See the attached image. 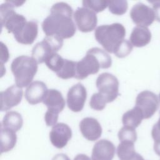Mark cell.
<instances>
[{"label": "cell", "instance_id": "obj_1", "mask_svg": "<svg viewBox=\"0 0 160 160\" xmlns=\"http://www.w3.org/2000/svg\"><path fill=\"white\" fill-rule=\"evenodd\" d=\"M72 8L66 2L54 4L51 8L50 14L42 23L46 36H56L62 39L72 37L76 31L72 19Z\"/></svg>", "mask_w": 160, "mask_h": 160}, {"label": "cell", "instance_id": "obj_2", "mask_svg": "<svg viewBox=\"0 0 160 160\" xmlns=\"http://www.w3.org/2000/svg\"><path fill=\"white\" fill-rule=\"evenodd\" d=\"M125 36V28L117 22L99 26L94 32L96 41L109 53H114L116 48L124 39Z\"/></svg>", "mask_w": 160, "mask_h": 160}, {"label": "cell", "instance_id": "obj_3", "mask_svg": "<svg viewBox=\"0 0 160 160\" xmlns=\"http://www.w3.org/2000/svg\"><path fill=\"white\" fill-rule=\"evenodd\" d=\"M38 64L32 57L28 56H20L14 59L11 69L18 86L22 88L31 84L37 72Z\"/></svg>", "mask_w": 160, "mask_h": 160}, {"label": "cell", "instance_id": "obj_4", "mask_svg": "<svg viewBox=\"0 0 160 160\" xmlns=\"http://www.w3.org/2000/svg\"><path fill=\"white\" fill-rule=\"evenodd\" d=\"M24 2V1H6L1 5L0 16L1 25L8 30L9 33H14L27 22L25 17L16 13L14 10V7L20 6Z\"/></svg>", "mask_w": 160, "mask_h": 160}, {"label": "cell", "instance_id": "obj_5", "mask_svg": "<svg viewBox=\"0 0 160 160\" xmlns=\"http://www.w3.org/2000/svg\"><path fill=\"white\" fill-rule=\"evenodd\" d=\"M42 102L48 107L44 115L46 124L48 126H54L58 121L59 113L64 108L65 100L61 92L51 89H48Z\"/></svg>", "mask_w": 160, "mask_h": 160}, {"label": "cell", "instance_id": "obj_6", "mask_svg": "<svg viewBox=\"0 0 160 160\" xmlns=\"http://www.w3.org/2000/svg\"><path fill=\"white\" fill-rule=\"evenodd\" d=\"M63 39L58 36H46L42 41L38 42L32 49V57L38 64L45 62L52 54L62 48Z\"/></svg>", "mask_w": 160, "mask_h": 160}, {"label": "cell", "instance_id": "obj_7", "mask_svg": "<svg viewBox=\"0 0 160 160\" xmlns=\"http://www.w3.org/2000/svg\"><path fill=\"white\" fill-rule=\"evenodd\" d=\"M96 87L107 102H112L119 95V81L116 76L108 72L99 75L96 81Z\"/></svg>", "mask_w": 160, "mask_h": 160}, {"label": "cell", "instance_id": "obj_8", "mask_svg": "<svg viewBox=\"0 0 160 160\" xmlns=\"http://www.w3.org/2000/svg\"><path fill=\"white\" fill-rule=\"evenodd\" d=\"M99 68H102L100 61L91 50L89 49L86 56L77 62L74 78L78 79H83L90 74H96Z\"/></svg>", "mask_w": 160, "mask_h": 160}, {"label": "cell", "instance_id": "obj_9", "mask_svg": "<svg viewBox=\"0 0 160 160\" xmlns=\"http://www.w3.org/2000/svg\"><path fill=\"white\" fill-rule=\"evenodd\" d=\"M136 106L142 111L144 119L151 118L159 108V99L156 94L150 91H143L136 99Z\"/></svg>", "mask_w": 160, "mask_h": 160}, {"label": "cell", "instance_id": "obj_10", "mask_svg": "<svg viewBox=\"0 0 160 160\" xmlns=\"http://www.w3.org/2000/svg\"><path fill=\"white\" fill-rule=\"evenodd\" d=\"M73 16L78 29L81 32H91L97 25L98 18L96 12L86 8H78Z\"/></svg>", "mask_w": 160, "mask_h": 160}, {"label": "cell", "instance_id": "obj_11", "mask_svg": "<svg viewBox=\"0 0 160 160\" xmlns=\"http://www.w3.org/2000/svg\"><path fill=\"white\" fill-rule=\"evenodd\" d=\"M130 17L137 26L146 27L154 22L155 14L152 8L142 2H138L132 8Z\"/></svg>", "mask_w": 160, "mask_h": 160}, {"label": "cell", "instance_id": "obj_12", "mask_svg": "<svg viewBox=\"0 0 160 160\" xmlns=\"http://www.w3.org/2000/svg\"><path fill=\"white\" fill-rule=\"evenodd\" d=\"M86 97V89L81 83L72 86L67 94V104L69 109L73 112L81 111L84 108Z\"/></svg>", "mask_w": 160, "mask_h": 160}, {"label": "cell", "instance_id": "obj_13", "mask_svg": "<svg viewBox=\"0 0 160 160\" xmlns=\"http://www.w3.org/2000/svg\"><path fill=\"white\" fill-rule=\"evenodd\" d=\"M72 137V131L66 124L59 122L55 124L49 132L51 144L58 149L65 147Z\"/></svg>", "mask_w": 160, "mask_h": 160}, {"label": "cell", "instance_id": "obj_14", "mask_svg": "<svg viewBox=\"0 0 160 160\" xmlns=\"http://www.w3.org/2000/svg\"><path fill=\"white\" fill-rule=\"evenodd\" d=\"M22 89L17 85H12L1 91V111H8L20 103L22 98Z\"/></svg>", "mask_w": 160, "mask_h": 160}, {"label": "cell", "instance_id": "obj_15", "mask_svg": "<svg viewBox=\"0 0 160 160\" xmlns=\"http://www.w3.org/2000/svg\"><path fill=\"white\" fill-rule=\"evenodd\" d=\"M38 26L36 21H27L18 31L13 33L17 42L22 44H31L37 38Z\"/></svg>", "mask_w": 160, "mask_h": 160}, {"label": "cell", "instance_id": "obj_16", "mask_svg": "<svg viewBox=\"0 0 160 160\" xmlns=\"http://www.w3.org/2000/svg\"><path fill=\"white\" fill-rule=\"evenodd\" d=\"M116 152L114 144L107 139L98 141L93 146L91 160H112Z\"/></svg>", "mask_w": 160, "mask_h": 160}, {"label": "cell", "instance_id": "obj_17", "mask_svg": "<svg viewBox=\"0 0 160 160\" xmlns=\"http://www.w3.org/2000/svg\"><path fill=\"white\" fill-rule=\"evenodd\" d=\"M79 129L82 136L88 140L94 141L98 139L102 134V128L98 120L87 117L81 120Z\"/></svg>", "mask_w": 160, "mask_h": 160}, {"label": "cell", "instance_id": "obj_18", "mask_svg": "<svg viewBox=\"0 0 160 160\" xmlns=\"http://www.w3.org/2000/svg\"><path fill=\"white\" fill-rule=\"evenodd\" d=\"M48 88L46 84L42 81H36L31 83L25 91V98L31 104H36L44 100Z\"/></svg>", "mask_w": 160, "mask_h": 160}, {"label": "cell", "instance_id": "obj_19", "mask_svg": "<svg viewBox=\"0 0 160 160\" xmlns=\"http://www.w3.org/2000/svg\"><path fill=\"white\" fill-rule=\"evenodd\" d=\"M129 39L132 46L138 48L143 47L151 41V32L147 27L137 26L133 28Z\"/></svg>", "mask_w": 160, "mask_h": 160}, {"label": "cell", "instance_id": "obj_20", "mask_svg": "<svg viewBox=\"0 0 160 160\" xmlns=\"http://www.w3.org/2000/svg\"><path fill=\"white\" fill-rule=\"evenodd\" d=\"M17 136L14 131L1 126V152H7L14 148Z\"/></svg>", "mask_w": 160, "mask_h": 160}, {"label": "cell", "instance_id": "obj_21", "mask_svg": "<svg viewBox=\"0 0 160 160\" xmlns=\"http://www.w3.org/2000/svg\"><path fill=\"white\" fill-rule=\"evenodd\" d=\"M144 116L142 111L137 106L126 111L122 116V122L124 126L136 128L141 123Z\"/></svg>", "mask_w": 160, "mask_h": 160}, {"label": "cell", "instance_id": "obj_22", "mask_svg": "<svg viewBox=\"0 0 160 160\" xmlns=\"http://www.w3.org/2000/svg\"><path fill=\"white\" fill-rule=\"evenodd\" d=\"M22 124L23 120L20 113L16 111H9L4 116L1 126L16 132L21 129Z\"/></svg>", "mask_w": 160, "mask_h": 160}, {"label": "cell", "instance_id": "obj_23", "mask_svg": "<svg viewBox=\"0 0 160 160\" xmlns=\"http://www.w3.org/2000/svg\"><path fill=\"white\" fill-rule=\"evenodd\" d=\"M77 62L64 59V61L56 74V75L63 79H68L74 78L76 75V67Z\"/></svg>", "mask_w": 160, "mask_h": 160}, {"label": "cell", "instance_id": "obj_24", "mask_svg": "<svg viewBox=\"0 0 160 160\" xmlns=\"http://www.w3.org/2000/svg\"><path fill=\"white\" fill-rule=\"evenodd\" d=\"M109 11L115 15H122L128 9V2L124 0H116L109 1Z\"/></svg>", "mask_w": 160, "mask_h": 160}, {"label": "cell", "instance_id": "obj_25", "mask_svg": "<svg viewBox=\"0 0 160 160\" xmlns=\"http://www.w3.org/2000/svg\"><path fill=\"white\" fill-rule=\"evenodd\" d=\"M109 4V1L101 0H84L82 1V6L84 8L89 9L96 13L102 11Z\"/></svg>", "mask_w": 160, "mask_h": 160}, {"label": "cell", "instance_id": "obj_26", "mask_svg": "<svg viewBox=\"0 0 160 160\" xmlns=\"http://www.w3.org/2000/svg\"><path fill=\"white\" fill-rule=\"evenodd\" d=\"M118 138L121 142L122 141H131L136 142L137 140V133L135 129L124 126L118 132Z\"/></svg>", "mask_w": 160, "mask_h": 160}, {"label": "cell", "instance_id": "obj_27", "mask_svg": "<svg viewBox=\"0 0 160 160\" xmlns=\"http://www.w3.org/2000/svg\"><path fill=\"white\" fill-rule=\"evenodd\" d=\"M64 59H63L59 54L54 53L46 60L45 63L48 68L56 73L59 70Z\"/></svg>", "mask_w": 160, "mask_h": 160}, {"label": "cell", "instance_id": "obj_28", "mask_svg": "<svg viewBox=\"0 0 160 160\" xmlns=\"http://www.w3.org/2000/svg\"><path fill=\"white\" fill-rule=\"evenodd\" d=\"M132 45L130 41L127 39H124L116 48L114 54L119 58H122L127 56L132 50Z\"/></svg>", "mask_w": 160, "mask_h": 160}, {"label": "cell", "instance_id": "obj_29", "mask_svg": "<svg viewBox=\"0 0 160 160\" xmlns=\"http://www.w3.org/2000/svg\"><path fill=\"white\" fill-rule=\"evenodd\" d=\"M106 103L108 102L105 98L99 92L93 94L89 101L90 107L96 111L102 110L105 108Z\"/></svg>", "mask_w": 160, "mask_h": 160}, {"label": "cell", "instance_id": "obj_30", "mask_svg": "<svg viewBox=\"0 0 160 160\" xmlns=\"http://www.w3.org/2000/svg\"><path fill=\"white\" fill-rule=\"evenodd\" d=\"M151 136L154 141V150L156 154L160 156V116L158 122L152 127Z\"/></svg>", "mask_w": 160, "mask_h": 160}, {"label": "cell", "instance_id": "obj_31", "mask_svg": "<svg viewBox=\"0 0 160 160\" xmlns=\"http://www.w3.org/2000/svg\"><path fill=\"white\" fill-rule=\"evenodd\" d=\"M9 58V52L6 46L1 42V64L2 66L3 64L6 62Z\"/></svg>", "mask_w": 160, "mask_h": 160}, {"label": "cell", "instance_id": "obj_32", "mask_svg": "<svg viewBox=\"0 0 160 160\" xmlns=\"http://www.w3.org/2000/svg\"><path fill=\"white\" fill-rule=\"evenodd\" d=\"M153 10L155 14V19L157 21L160 22V1L152 2Z\"/></svg>", "mask_w": 160, "mask_h": 160}, {"label": "cell", "instance_id": "obj_33", "mask_svg": "<svg viewBox=\"0 0 160 160\" xmlns=\"http://www.w3.org/2000/svg\"><path fill=\"white\" fill-rule=\"evenodd\" d=\"M52 160H71L65 154L59 153L55 155Z\"/></svg>", "mask_w": 160, "mask_h": 160}, {"label": "cell", "instance_id": "obj_34", "mask_svg": "<svg viewBox=\"0 0 160 160\" xmlns=\"http://www.w3.org/2000/svg\"><path fill=\"white\" fill-rule=\"evenodd\" d=\"M124 160H144V159L141 155L136 152L134 154H132V156H129V158H128Z\"/></svg>", "mask_w": 160, "mask_h": 160}, {"label": "cell", "instance_id": "obj_35", "mask_svg": "<svg viewBox=\"0 0 160 160\" xmlns=\"http://www.w3.org/2000/svg\"><path fill=\"white\" fill-rule=\"evenodd\" d=\"M74 160H91L89 156L84 154H79L76 155Z\"/></svg>", "mask_w": 160, "mask_h": 160}, {"label": "cell", "instance_id": "obj_36", "mask_svg": "<svg viewBox=\"0 0 160 160\" xmlns=\"http://www.w3.org/2000/svg\"><path fill=\"white\" fill-rule=\"evenodd\" d=\"M159 102H160V93H159Z\"/></svg>", "mask_w": 160, "mask_h": 160}]
</instances>
